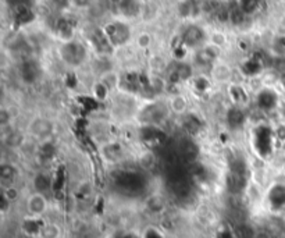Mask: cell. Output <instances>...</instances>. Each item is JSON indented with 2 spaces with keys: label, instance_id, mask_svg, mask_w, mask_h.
Segmentation results:
<instances>
[{
  "label": "cell",
  "instance_id": "27",
  "mask_svg": "<svg viewBox=\"0 0 285 238\" xmlns=\"http://www.w3.org/2000/svg\"><path fill=\"white\" fill-rule=\"evenodd\" d=\"M271 235H270L269 233H263V234H259V235H256V238H270Z\"/></svg>",
  "mask_w": 285,
  "mask_h": 238
},
{
  "label": "cell",
  "instance_id": "6",
  "mask_svg": "<svg viewBox=\"0 0 285 238\" xmlns=\"http://www.w3.org/2000/svg\"><path fill=\"white\" fill-rule=\"evenodd\" d=\"M256 144L260 149L262 155H267L271 151V142H270V131L269 128H259L258 137H256Z\"/></svg>",
  "mask_w": 285,
  "mask_h": 238
},
{
  "label": "cell",
  "instance_id": "3",
  "mask_svg": "<svg viewBox=\"0 0 285 238\" xmlns=\"http://www.w3.org/2000/svg\"><path fill=\"white\" fill-rule=\"evenodd\" d=\"M142 179L136 173H123L117 179L119 187L128 191H138L142 188Z\"/></svg>",
  "mask_w": 285,
  "mask_h": 238
},
{
  "label": "cell",
  "instance_id": "1",
  "mask_svg": "<svg viewBox=\"0 0 285 238\" xmlns=\"http://www.w3.org/2000/svg\"><path fill=\"white\" fill-rule=\"evenodd\" d=\"M61 57L68 64H81L84 59H85V49H84L81 44L68 42V44H65L61 48Z\"/></svg>",
  "mask_w": 285,
  "mask_h": 238
},
{
  "label": "cell",
  "instance_id": "24",
  "mask_svg": "<svg viewBox=\"0 0 285 238\" xmlns=\"http://www.w3.org/2000/svg\"><path fill=\"white\" fill-rule=\"evenodd\" d=\"M43 155H46V156H52L54 152V148L53 145H50V144H46V145L43 146Z\"/></svg>",
  "mask_w": 285,
  "mask_h": 238
},
{
  "label": "cell",
  "instance_id": "7",
  "mask_svg": "<svg viewBox=\"0 0 285 238\" xmlns=\"http://www.w3.org/2000/svg\"><path fill=\"white\" fill-rule=\"evenodd\" d=\"M203 41V32L199 28L189 27L184 33V44L187 46H196Z\"/></svg>",
  "mask_w": 285,
  "mask_h": 238
},
{
  "label": "cell",
  "instance_id": "13",
  "mask_svg": "<svg viewBox=\"0 0 285 238\" xmlns=\"http://www.w3.org/2000/svg\"><path fill=\"white\" fill-rule=\"evenodd\" d=\"M267 233L270 234V235H278V234H281L282 231L285 230V226L284 223L281 222V220H278V219H271L269 223H267Z\"/></svg>",
  "mask_w": 285,
  "mask_h": 238
},
{
  "label": "cell",
  "instance_id": "11",
  "mask_svg": "<svg viewBox=\"0 0 285 238\" xmlns=\"http://www.w3.org/2000/svg\"><path fill=\"white\" fill-rule=\"evenodd\" d=\"M50 131H52V124L49 123L48 120H37L32 124V132H35L39 137L48 135Z\"/></svg>",
  "mask_w": 285,
  "mask_h": 238
},
{
  "label": "cell",
  "instance_id": "5",
  "mask_svg": "<svg viewBox=\"0 0 285 238\" xmlns=\"http://www.w3.org/2000/svg\"><path fill=\"white\" fill-rule=\"evenodd\" d=\"M39 76V67L38 64L32 61V60H29V61H25V63H22L21 65V77L22 80L28 84H32V82L37 81V78Z\"/></svg>",
  "mask_w": 285,
  "mask_h": 238
},
{
  "label": "cell",
  "instance_id": "4",
  "mask_svg": "<svg viewBox=\"0 0 285 238\" xmlns=\"http://www.w3.org/2000/svg\"><path fill=\"white\" fill-rule=\"evenodd\" d=\"M246 187V177L242 173H235V172H230L228 177H227V188L231 194H239L242 192Z\"/></svg>",
  "mask_w": 285,
  "mask_h": 238
},
{
  "label": "cell",
  "instance_id": "25",
  "mask_svg": "<svg viewBox=\"0 0 285 238\" xmlns=\"http://www.w3.org/2000/svg\"><path fill=\"white\" fill-rule=\"evenodd\" d=\"M277 135L280 140H285V127H280L278 131H277Z\"/></svg>",
  "mask_w": 285,
  "mask_h": 238
},
{
  "label": "cell",
  "instance_id": "30",
  "mask_svg": "<svg viewBox=\"0 0 285 238\" xmlns=\"http://www.w3.org/2000/svg\"><path fill=\"white\" fill-rule=\"evenodd\" d=\"M121 238H136V237H134V235H124V237Z\"/></svg>",
  "mask_w": 285,
  "mask_h": 238
},
{
  "label": "cell",
  "instance_id": "29",
  "mask_svg": "<svg viewBox=\"0 0 285 238\" xmlns=\"http://www.w3.org/2000/svg\"><path fill=\"white\" fill-rule=\"evenodd\" d=\"M281 82H282V87L285 88V74H282V77H281Z\"/></svg>",
  "mask_w": 285,
  "mask_h": 238
},
{
  "label": "cell",
  "instance_id": "8",
  "mask_svg": "<svg viewBox=\"0 0 285 238\" xmlns=\"http://www.w3.org/2000/svg\"><path fill=\"white\" fill-rule=\"evenodd\" d=\"M227 121H228V124H230L231 128H239L245 123V114H243L242 110L234 108L227 114Z\"/></svg>",
  "mask_w": 285,
  "mask_h": 238
},
{
  "label": "cell",
  "instance_id": "17",
  "mask_svg": "<svg viewBox=\"0 0 285 238\" xmlns=\"http://www.w3.org/2000/svg\"><path fill=\"white\" fill-rule=\"evenodd\" d=\"M49 185H50V183H49V179L48 177H45L43 174H39L38 177L35 179V187H37V190H39V191L48 190Z\"/></svg>",
  "mask_w": 285,
  "mask_h": 238
},
{
  "label": "cell",
  "instance_id": "20",
  "mask_svg": "<svg viewBox=\"0 0 285 238\" xmlns=\"http://www.w3.org/2000/svg\"><path fill=\"white\" fill-rule=\"evenodd\" d=\"M241 10L243 11V13H246V14H251V13H253V11L258 9V2H253V0H246V2H242L241 3Z\"/></svg>",
  "mask_w": 285,
  "mask_h": 238
},
{
  "label": "cell",
  "instance_id": "31",
  "mask_svg": "<svg viewBox=\"0 0 285 238\" xmlns=\"http://www.w3.org/2000/svg\"><path fill=\"white\" fill-rule=\"evenodd\" d=\"M282 112H284V114H285V105H284V106H282Z\"/></svg>",
  "mask_w": 285,
  "mask_h": 238
},
{
  "label": "cell",
  "instance_id": "10",
  "mask_svg": "<svg viewBox=\"0 0 285 238\" xmlns=\"http://www.w3.org/2000/svg\"><path fill=\"white\" fill-rule=\"evenodd\" d=\"M258 103L260 108L273 109L275 106V103H277V96L271 91H263V92L259 95Z\"/></svg>",
  "mask_w": 285,
  "mask_h": 238
},
{
  "label": "cell",
  "instance_id": "21",
  "mask_svg": "<svg viewBox=\"0 0 285 238\" xmlns=\"http://www.w3.org/2000/svg\"><path fill=\"white\" fill-rule=\"evenodd\" d=\"M45 208V202H43L42 198L39 196H35L32 200H31V211L35 212V213H41Z\"/></svg>",
  "mask_w": 285,
  "mask_h": 238
},
{
  "label": "cell",
  "instance_id": "9",
  "mask_svg": "<svg viewBox=\"0 0 285 238\" xmlns=\"http://www.w3.org/2000/svg\"><path fill=\"white\" fill-rule=\"evenodd\" d=\"M270 200L274 208H281L282 205H285V187L282 185L274 187L270 192Z\"/></svg>",
  "mask_w": 285,
  "mask_h": 238
},
{
  "label": "cell",
  "instance_id": "23",
  "mask_svg": "<svg viewBox=\"0 0 285 238\" xmlns=\"http://www.w3.org/2000/svg\"><path fill=\"white\" fill-rule=\"evenodd\" d=\"M274 67L277 69V70L281 71V73H284L285 74V57H280V59L275 60Z\"/></svg>",
  "mask_w": 285,
  "mask_h": 238
},
{
  "label": "cell",
  "instance_id": "15",
  "mask_svg": "<svg viewBox=\"0 0 285 238\" xmlns=\"http://www.w3.org/2000/svg\"><path fill=\"white\" fill-rule=\"evenodd\" d=\"M120 6H121L120 10L125 16H135L138 13V10H139L138 5L134 3V2H123V3H120Z\"/></svg>",
  "mask_w": 285,
  "mask_h": 238
},
{
  "label": "cell",
  "instance_id": "28",
  "mask_svg": "<svg viewBox=\"0 0 285 238\" xmlns=\"http://www.w3.org/2000/svg\"><path fill=\"white\" fill-rule=\"evenodd\" d=\"M278 44H280L281 46H284V48H285V38H281L280 41H278Z\"/></svg>",
  "mask_w": 285,
  "mask_h": 238
},
{
  "label": "cell",
  "instance_id": "22",
  "mask_svg": "<svg viewBox=\"0 0 285 238\" xmlns=\"http://www.w3.org/2000/svg\"><path fill=\"white\" fill-rule=\"evenodd\" d=\"M14 168L10 167V166H3L2 167V177L3 179H10V177H13L14 176Z\"/></svg>",
  "mask_w": 285,
  "mask_h": 238
},
{
  "label": "cell",
  "instance_id": "18",
  "mask_svg": "<svg viewBox=\"0 0 285 238\" xmlns=\"http://www.w3.org/2000/svg\"><path fill=\"white\" fill-rule=\"evenodd\" d=\"M41 234H42L43 238H57L59 235V230L54 226H46L41 230Z\"/></svg>",
  "mask_w": 285,
  "mask_h": 238
},
{
  "label": "cell",
  "instance_id": "2",
  "mask_svg": "<svg viewBox=\"0 0 285 238\" xmlns=\"http://www.w3.org/2000/svg\"><path fill=\"white\" fill-rule=\"evenodd\" d=\"M106 33H108V39L114 45H123L125 44L129 38V29L127 25L120 24V22H114L106 27Z\"/></svg>",
  "mask_w": 285,
  "mask_h": 238
},
{
  "label": "cell",
  "instance_id": "14",
  "mask_svg": "<svg viewBox=\"0 0 285 238\" xmlns=\"http://www.w3.org/2000/svg\"><path fill=\"white\" fill-rule=\"evenodd\" d=\"M174 74H175V80L177 81L188 80L189 77H191V67L188 64H178L175 71H174Z\"/></svg>",
  "mask_w": 285,
  "mask_h": 238
},
{
  "label": "cell",
  "instance_id": "19",
  "mask_svg": "<svg viewBox=\"0 0 285 238\" xmlns=\"http://www.w3.org/2000/svg\"><path fill=\"white\" fill-rule=\"evenodd\" d=\"M95 41H93V44L96 45V48L100 50V52H103V50H109V42L106 41V38L104 37H102V35H99L97 33L96 37H95Z\"/></svg>",
  "mask_w": 285,
  "mask_h": 238
},
{
  "label": "cell",
  "instance_id": "12",
  "mask_svg": "<svg viewBox=\"0 0 285 238\" xmlns=\"http://www.w3.org/2000/svg\"><path fill=\"white\" fill-rule=\"evenodd\" d=\"M234 238H256L255 230L247 224H239L237 227L234 228Z\"/></svg>",
  "mask_w": 285,
  "mask_h": 238
},
{
  "label": "cell",
  "instance_id": "26",
  "mask_svg": "<svg viewBox=\"0 0 285 238\" xmlns=\"http://www.w3.org/2000/svg\"><path fill=\"white\" fill-rule=\"evenodd\" d=\"M146 238H162L160 237V235H159V234L156 233V231H149V233L146 234Z\"/></svg>",
  "mask_w": 285,
  "mask_h": 238
},
{
  "label": "cell",
  "instance_id": "16",
  "mask_svg": "<svg viewBox=\"0 0 285 238\" xmlns=\"http://www.w3.org/2000/svg\"><path fill=\"white\" fill-rule=\"evenodd\" d=\"M230 18H231L232 24L239 25V24H242L243 20H245V13H243L241 9H234V10L231 11V14H230Z\"/></svg>",
  "mask_w": 285,
  "mask_h": 238
}]
</instances>
